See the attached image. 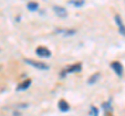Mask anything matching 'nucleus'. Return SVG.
<instances>
[{
  "label": "nucleus",
  "instance_id": "obj_1",
  "mask_svg": "<svg viewBox=\"0 0 125 116\" xmlns=\"http://www.w3.org/2000/svg\"><path fill=\"white\" fill-rule=\"evenodd\" d=\"M27 64L31 65L32 67L34 68H38V69H42V71H46V69H48L49 66L47 65L46 63L44 62H40V61H34V60H28V59H25L24 60Z\"/></svg>",
  "mask_w": 125,
  "mask_h": 116
},
{
  "label": "nucleus",
  "instance_id": "obj_2",
  "mask_svg": "<svg viewBox=\"0 0 125 116\" xmlns=\"http://www.w3.org/2000/svg\"><path fill=\"white\" fill-rule=\"evenodd\" d=\"M81 71V63H75L68 66L64 72L61 73V77H65L66 74H70V73H78Z\"/></svg>",
  "mask_w": 125,
  "mask_h": 116
},
{
  "label": "nucleus",
  "instance_id": "obj_3",
  "mask_svg": "<svg viewBox=\"0 0 125 116\" xmlns=\"http://www.w3.org/2000/svg\"><path fill=\"white\" fill-rule=\"evenodd\" d=\"M53 11L56 14L57 17H60L62 19H66L68 17V11L65 7L60 6V5H54L53 6Z\"/></svg>",
  "mask_w": 125,
  "mask_h": 116
},
{
  "label": "nucleus",
  "instance_id": "obj_4",
  "mask_svg": "<svg viewBox=\"0 0 125 116\" xmlns=\"http://www.w3.org/2000/svg\"><path fill=\"white\" fill-rule=\"evenodd\" d=\"M111 67H112L113 71L117 74L118 77L122 76V74H123V66H122V64H121L119 61H114V62H112L111 63Z\"/></svg>",
  "mask_w": 125,
  "mask_h": 116
},
{
  "label": "nucleus",
  "instance_id": "obj_5",
  "mask_svg": "<svg viewBox=\"0 0 125 116\" xmlns=\"http://www.w3.org/2000/svg\"><path fill=\"white\" fill-rule=\"evenodd\" d=\"M115 21H116L117 26H118V30H119L120 34L125 36V25H124L122 19H121V17L119 16V15H116L115 16Z\"/></svg>",
  "mask_w": 125,
  "mask_h": 116
},
{
  "label": "nucleus",
  "instance_id": "obj_6",
  "mask_svg": "<svg viewBox=\"0 0 125 116\" xmlns=\"http://www.w3.org/2000/svg\"><path fill=\"white\" fill-rule=\"evenodd\" d=\"M36 54L40 57H50L51 56V52L46 47H38L36 49Z\"/></svg>",
  "mask_w": 125,
  "mask_h": 116
},
{
  "label": "nucleus",
  "instance_id": "obj_7",
  "mask_svg": "<svg viewBox=\"0 0 125 116\" xmlns=\"http://www.w3.org/2000/svg\"><path fill=\"white\" fill-rule=\"evenodd\" d=\"M57 107H58V109H60V111H62V112H68L70 110V105L65 99H61L57 104Z\"/></svg>",
  "mask_w": 125,
  "mask_h": 116
},
{
  "label": "nucleus",
  "instance_id": "obj_8",
  "mask_svg": "<svg viewBox=\"0 0 125 116\" xmlns=\"http://www.w3.org/2000/svg\"><path fill=\"white\" fill-rule=\"evenodd\" d=\"M30 84H31V80L30 79H27L25 81H23V82L17 87V90L18 91L19 90H25V89H27V88L30 86Z\"/></svg>",
  "mask_w": 125,
  "mask_h": 116
},
{
  "label": "nucleus",
  "instance_id": "obj_9",
  "mask_svg": "<svg viewBox=\"0 0 125 116\" xmlns=\"http://www.w3.org/2000/svg\"><path fill=\"white\" fill-rule=\"evenodd\" d=\"M99 78H100V73H96V74H93V75L89 78V80H88V84H89V85L95 84L97 81H98Z\"/></svg>",
  "mask_w": 125,
  "mask_h": 116
},
{
  "label": "nucleus",
  "instance_id": "obj_10",
  "mask_svg": "<svg viewBox=\"0 0 125 116\" xmlns=\"http://www.w3.org/2000/svg\"><path fill=\"white\" fill-rule=\"evenodd\" d=\"M57 32H61L66 36H70V35H74L76 33V30L75 29H58Z\"/></svg>",
  "mask_w": 125,
  "mask_h": 116
},
{
  "label": "nucleus",
  "instance_id": "obj_11",
  "mask_svg": "<svg viewBox=\"0 0 125 116\" xmlns=\"http://www.w3.org/2000/svg\"><path fill=\"white\" fill-rule=\"evenodd\" d=\"M101 107L103 108V110L105 113H107V112H112L113 111V108H112V105H111V100H108V102H105L103 103Z\"/></svg>",
  "mask_w": 125,
  "mask_h": 116
},
{
  "label": "nucleus",
  "instance_id": "obj_12",
  "mask_svg": "<svg viewBox=\"0 0 125 116\" xmlns=\"http://www.w3.org/2000/svg\"><path fill=\"white\" fill-rule=\"evenodd\" d=\"M27 8L30 11H36L39 8V4L37 2H29V3H27Z\"/></svg>",
  "mask_w": 125,
  "mask_h": 116
},
{
  "label": "nucleus",
  "instance_id": "obj_13",
  "mask_svg": "<svg viewBox=\"0 0 125 116\" xmlns=\"http://www.w3.org/2000/svg\"><path fill=\"white\" fill-rule=\"evenodd\" d=\"M69 3L76 7H80L84 4V0H80V1H78V0H72V1H70Z\"/></svg>",
  "mask_w": 125,
  "mask_h": 116
},
{
  "label": "nucleus",
  "instance_id": "obj_14",
  "mask_svg": "<svg viewBox=\"0 0 125 116\" xmlns=\"http://www.w3.org/2000/svg\"><path fill=\"white\" fill-rule=\"evenodd\" d=\"M91 111L93 112V114H94V116H98V113H99V111H98V109L95 107V106H91Z\"/></svg>",
  "mask_w": 125,
  "mask_h": 116
}]
</instances>
